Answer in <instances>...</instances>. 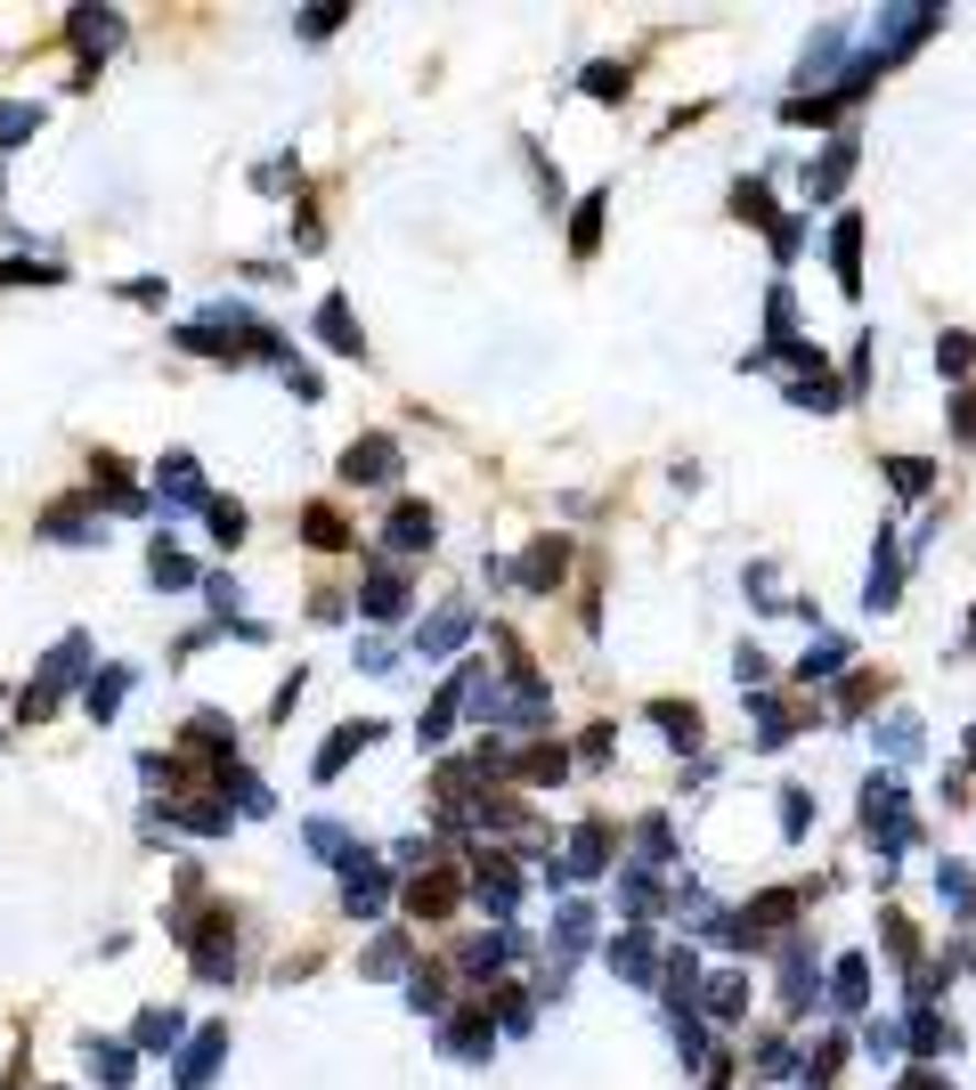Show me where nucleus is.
Wrapping results in <instances>:
<instances>
[{"instance_id":"f257e3e1","label":"nucleus","mask_w":976,"mask_h":1090,"mask_svg":"<svg viewBox=\"0 0 976 1090\" xmlns=\"http://www.w3.org/2000/svg\"><path fill=\"white\" fill-rule=\"evenodd\" d=\"M440 1050H448V1058H481V1050H496V1025H489V1001H472V1010H464V1017L448 1025V1034H440Z\"/></svg>"},{"instance_id":"f03ea898","label":"nucleus","mask_w":976,"mask_h":1090,"mask_svg":"<svg viewBox=\"0 0 976 1090\" xmlns=\"http://www.w3.org/2000/svg\"><path fill=\"white\" fill-rule=\"evenodd\" d=\"M375 732H383L375 717H359V724H335V741H326V749H318V782H335V773H342L350 757H359V749H366V741H375Z\"/></svg>"},{"instance_id":"7ed1b4c3","label":"nucleus","mask_w":976,"mask_h":1090,"mask_svg":"<svg viewBox=\"0 0 976 1090\" xmlns=\"http://www.w3.org/2000/svg\"><path fill=\"white\" fill-rule=\"evenodd\" d=\"M342 472L366 480V489H375V480H399V448H391V439H359V448L342 456Z\"/></svg>"},{"instance_id":"20e7f679","label":"nucleus","mask_w":976,"mask_h":1090,"mask_svg":"<svg viewBox=\"0 0 976 1090\" xmlns=\"http://www.w3.org/2000/svg\"><path fill=\"white\" fill-rule=\"evenodd\" d=\"M220 1050H228V1025H204V1034H196V1050L179 1058V1090H204V1082H212Z\"/></svg>"},{"instance_id":"39448f33","label":"nucleus","mask_w":976,"mask_h":1090,"mask_svg":"<svg viewBox=\"0 0 976 1090\" xmlns=\"http://www.w3.org/2000/svg\"><path fill=\"white\" fill-rule=\"evenodd\" d=\"M830 261H838V285L863 293V220H838L830 228Z\"/></svg>"},{"instance_id":"423d86ee","label":"nucleus","mask_w":976,"mask_h":1090,"mask_svg":"<svg viewBox=\"0 0 976 1090\" xmlns=\"http://www.w3.org/2000/svg\"><path fill=\"white\" fill-rule=\"evenodd\" d=\"M391 545H399V554H424L431 537H440V521H431V505H399L391 513V530H383Z\"/></svg>"},{"instance_id":"0eeeda50","label":"nucleus","mask_w":976,"mask_h":1090,"mask_svg":"<svg viewBox=\"0 0 976 1090\" xmlns=\"http://www.w3.org/2000/svg\"><path fill=\"white\" fill-rule=\"evenodd\" d=\"M846 172H855V139L822 146V163L805 172V196H838V187H846Z\"/></svg>"},{"instance_id":"6e6552de","label":"nucleus","mask_w":976,"mask_h":1090,"mask_svg":"<svg viewBox=\"0 0 976 1090\" xmlns=\"http://www.w3.org/2000/svg\"><path fill=\"white\" fill-rule=\"evenodd\" d=\"M318 334H326V342L342 350V359H359V350H366V334H359V318H350V302H342V293H335V302L318 309Z\"/></svg>"},{"instance_id":"1a4fd4ad","label":"nucleus","mask_w":976,"mask_h":1090,"mask_svg":"<svg viewBox=\"0 0 976 1090\" xmlns=\"http://www.w3.org/2000/svg\"><path fill=\"white\" fill-rule=\"evenodd\" d=\"M830 993H838V1010H863V1001H870V960L846 952L838 969H830Z\"/></svg>"},{"instance_id":"9d476101","label":"nucleus","mask_w":976,"mask_h":1090,"mask_svg":"<svg viewBox=\"0 0 976 1090\" xmlns=\"http://www.w3.org/2000/svg\"><path fill=\"white\" fill-rule=\"evenodd\" d=\"M456 879H407V912H424V919H440V912H456Z\"/></svg>"},{"instance_id":"9b49d317","label":"nucleus","mask_w":976,"mask_h":1090,"mask_svg":"<svg viewBox=\"0 0 976 1090\" xmlns=\"http://www.w3.org/2000/svg\"><path fill=\"white\" fill-rule=\"evenodd\" d=\"M359 602H366V619H399V602H407V578H399V570H375V578H366V595H359Z\"/></svg>"},{"instance_id":"f8f14e48","label":"nucleus","mask_w":976,"mask_h":1090,"mask_svg":"<svg viewBox=\"0 0 976 1090\" xmlns=\"http://www.w3.org/2000/svg\"><path fill=\"white\" fill-rule=\"evenodd\" d=\"M114 33H122V17H114V9H81V17H74V41H81L90 57H98V50H114Z\"/></svg>"},{"instance_id":"ddd939ff","label":"nucleus","mask_w":976,"mask_h":1090,"mask_svg":"<svg viewBox=\"0 0 976 1090\" xmlns=\"http://www.w3.org/2000/svg\"><path fill=\"white\" fill-rule=\"evenodd\" d=\"M611 969L643 984V977H651V936H643V928H627V936H618V945H611Z\"/></svg>"},{"instance_id":"4468645a","label":"nucleus","mask_w":976,"mask_h":1090,"mask_svg":"<svg viewBox=\"0 0 976 1090\" xmlns=\"http://www.w3.org/2000/svg\"><path fill=\"white\" fill-rule=\"evenodd\" d=\"M651 724L668 732L676 749H700V708H676V700H659V708H651Z\"/></svg>"},{"instance_id":"2eb2a0df","label":"nucleus","mask_w":976,"mask_h":1090,"mask_svg":"<svg viewBox=\"0 0 976 1090\" xmlns=\"http://www.w3.org/2000/svg\"><path fill=\"white\" fill-rule=\"evenodd\" d=\"M562 562H570L562 537H537V554L522 562V586H553V578H562Z\"/></svg>"},{"instance_id":"dca6fc26","label":"nucleus","mask_w":976,"mask_h":1090,"mask_svg":"<svg viewBox=\"0 0 976 1090\" xmlns=\"http://www.w3.org/2000/svg\"><path fill=\"white\" fill-rule=\"evenodd\" d=\"M741 1010H749V977H716V984H709V1017L733 1025Z\"/></svg>"},{"instance_id":"f3484780","label":"nucleus","mask_w":976,"mask_h":1090,"mask_svg":"<svg viewBox=\"0 0 976 1090\" xmlns=\"http://www.w3.org/2000/svg\"><path fill=\"white\" fill-rule=\"evenodd\" d=\"M147 578H155V586H188V578H196V562H188V554H172V545H155V554H147Z\"/></svg>"},{"instance_id":"a211bd4d","label":"nucleus","mask_w":976,"mask_h":1090,"mask_svg":"<svg viewBox=\"0 0 976 1090\" xmlns=\"http://www.w3.org/2000/svg\"><path fill=\"white\" fill-rule=\"evenodd\" d=\"M139 1042H147V1050H172L179 1042V1010H147L139 1017Z\"/></svg>"},{"instance_id":"6ab92c4d","label":"nucleus","mask_w":976,"mask_h":1090,"mask_svg":"<svg viewBox=\"0 0 976 1090\" xmlns=\"http://www.w3.org/2000/svg\"><path fill=\"white\" fill-rule=\"evenodd\" d=\"M228 741H237V732H228L220 717H196L188 724V749H204V757H228Z\"/></svg>"},{"instance_id":"aec40b11","label":"nucleus","mask_w":976,"mask_h":1090,"mask_svg":"<svg viewBox=\"0 0 976 1090\" xmlns=\"http://www.w3.org/2000/svg\"><path fill=\"white\" fill-rule=\"evenodd\" d=\"M936 367H944V374H968V367H976V342H968V334H944V342H936Z\"/></svg>"},{"instance_id":"412c9836","label":"nucleus","mask_w":976,"mask_h":1090,"mask_svg":"<svg viewBox=\"0 0 976 1090\" xmlns=\"http://www.w3.org/2000/svg\"><path fill=\"white\" fill-rule=\"evenodd\" d=\"M805 822H814V798H805V789H781V830L805 838Z\"/></svg>"},{"instance_id":"4be33fe9","label":"nucleus","mask_w":976,"mask_h":1090,"mask_svg":"<svg viewBox=\"0 0 976 1090\" xmlns=\"http://www.w3.org/2000/svg\"><path fill=\"white\" fill-rule=\"evenodd\" d=\"M359 969H366V977H399V969H407V945L391 936V945H375V952L359 960Z\"/></svg>"},{"instance_id":"5701e85b","label":"nucleus","mask_w":976,"mask_h":1090,"mask_svg":"<svg viewBox=\"0 0 976 1090\" xmlns=\"http://www.w3.org/2000/svg\"><path fill=\"white\" fill-rule=\"evenodd\" d=\"M90 1058H98V1075H107L114 1090H122V1082H131V1050H122V1042H98V1050H90Z\"/></svg>"},{"instance_id":"b1692460","label":"nucleus","mask_w":976,"mask_h":1090,"mask_svg":"<svg viewBox=\"0 0 976 1090\" xmlns=\"http://www.w3.org/2000/svg\"><path fill=\"white\" fill-rule=\"evenodd\" d=\"M204 521H212V530H220L228 545L244 537V505H228V497H212V505H204Z\"/></svg>"},{"instance_id":"393cba45","label":"nucleus","mask_w":976,"mask_h":1090,"mask_svg":"<svg viewBox=\"0 0 976 1090\" xmlns=\"http://www.w3.org/2000/svg\"><path fill=\"white\" fill-rule=\"evenodd\" d=\"M122 676H131V667H107V684H90V717H114V700H122Z\"/></svg>"},{"instance_id":"a878e982","label":"nucleus","mask_w":976,"mask_h":1090,"mask_svg":"<svg viewBox=\"0 0 976 1090\" xmlns=\"http://www.w3.org/2000/svg\"><path fill=\"white\" fill-rule=\"evenodd\" d=\"M586 90H594V98H627V66H594Z\"/></svg>"},{"instance_id":"bb28decb","label":"nucleus","mask_w":976,"mask_h":1090,"mask_svg":"<svg viewBox=\"0 0 976 1090\" xmlns=\"http://www.w3.org/2000/svg\"><path fill=\"white\" fill-rule=\"evenodd\" d=\"M887 472H896V489H903V497H920V489H928V465H920V456H896Z\"/></svg>"},{"instance_id":"cd10ccee","label":"nucleus","mask_w":976,"mask_h":1090,"mask_svg":"<svg viewBox=\"0 0 976 1090\" xmlns=\"http://www.w3.org/2000/svg\"><path fill=\"white\" fill-rule=\"evenodd\" d=\"M25 131H41V107H9V115H0V139H9V146L25 139Z\"/></svg>"},{"instance_id":"c85d7f7f","label":"nucleus","mask_w":976,"mask_h":1090,"mask_svg":"<svg viewBox=\"0 0 976 1090\" xmlns=\"http://www.w3.org/2000/svg\"><path fill=\"white\" fill-rule=\"evenodd\" d=\"M594 220H602V196H586V204H578V237H570L578 253H594Z\"/></svg>"},{"instance_id":"c756f323","label":"nucleus","mask_w":976,"mask_h":1090,"mask_svg":"<svg viewBox=\"0 0 976 1090\" xmlns=\"http://www.w3.org/2000/svg\"><path fill=\"white\" fill-rule=\"evenodd\" d=\"M961 439H976V391L961 400Z\"/></svg>"}]
</instances>
